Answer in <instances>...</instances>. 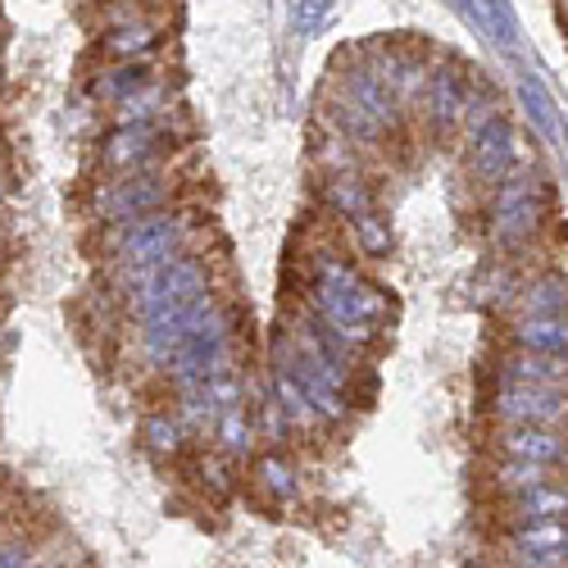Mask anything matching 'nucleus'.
<instances>
[{"label": "nucleus", "mask_w": 568, "mask_h": 568, "mask_svg": "<svg viewBox=\"0 0 568 568\" xmlns=\"http://www.w3.org/2000/svg\"><path fill=\"white\" fill-rule=\"evenodd\" d=\"M301 301L333 327V333H342L355 351H368L377 337H383L387 327V314H392V301L387 292L377 287V282H368L351 255L342 246H318L305 264V292Z\"/></svg>", "instance_id": "f257e3e1"}, {"label": "nucleus", "mask_w": 568, "mask_h": 568, "mask_svg": "<svg viewBox=\"0 0 568 568\" xmlns=\"http://www.w3.org/2000/svg\"><path fill=\"white\" fill-rule=\"evenodd\" d=\"M201 236V219L192 210H151L136 219H119V223H101L97 251L110 268H151V264H169L178 255H192Z\"/></svg>", "instance_id": "f03ea898"}, {"label": "nucleus", "mask_w": 568, "mask_h": 568, "mask_svg": "<svg viewBox=\"0 0 568 568\" xmlns=\"http://www.w3.org/2000/svg\"><path fill=\"white\" fill-rule=\"evenodd\" d=\"M546 214H550V205H546V182L532 173V169H524L518 164L496 192H487V232H491V242L500 246V251H524V246H532L537 236H541V227H546Z\"/></svg>", "instance_id": "7ed1b4c3"}, {"label": "nucleus", "mask_w": 568, "mask_h": 568, "mask_svg": "<svg viewBox=\"0 0 568 568\" xmlns=\"http://www.w3.org/2000/svg\"><path fill=\"white\" fill-rule=\"evenodd\" d=\"M178 182L169 173V164L160 169H132V173H110L91 186L87 196V214L97 223H119V219H136V214H151L173 205Z\"/></svg>", "instance_id": "20e7f679"}, {"label": "nucleus", "mask_w": 568, "mask_h": 568, "mask_svg": "<svg viewBox=\"0 0 568 568\" xmlns=\"http://www.w3.org/2000/svg\"><path fill=\"white\" fill-rule=\"evenodd\" d=\"M169 151H173V132L169 119H160V123H114L97 155L105 173H132V169L169 164Z\"/></svg>", "instance_id": "39448f33"}, {"label": "nucleus", "mask_w": 568, "mask_h": 568, "mask_svg": "<svg viewBox=\"0 0 568 568\" xmlns=\"http://www.w3.org/2000/svg\"><path fill=\"white\" fill-rule=\"evenodd\" d=\"M468 91H473V78L464 73V64L437 55L433 60V78H428V91H423V105H418V128H428L433 136H455L459 132V119H464V105H468Z\"/></svg>", "instance_id": "423d86ee"}, {"label": "nucleus", "mask_w": 568, "mask_h": 568, "mask_svg": "<svg viewBox=\"0 0 568 568\" xmlns=\"http://www.w3.org/2000/svg\"><path fill=\"white\" fill-rule=\"evenodd\" d=\"M487 409L496 423H537V428H564L568 433V392H555V387L500 383Z\"/></svg>", "instance_id": "0eeeda50"}, {"label": "nucleus", "mask_w": 568, "mask_h": 568, "mask_svg": "<svg viewBox=\"0 0 568 568\" xmlns=\"http://www.w3.org/2000/svg\"><path fill=\"white\" fill-rule=\"evenodd\" d=\"M464 169H468V182L478 192H496V186L518 169V136L509 128V119H496L487 132H478L464 146Z\"/></svg>", "instance_id": "6e6552de"}, {"label": "nucleus", "mask_w": 568, "mask_h": 568, "mask_svg": "<svg viewBox=\"0 0 568 568\" xmlns=\"http://www.w3.org/2000/svg\"><path fill=\"white\" fill-rule=\"evenodd\" d=\"M491 450L509 459H537L550 468H568V433L564 428H537V423H496Z\"/></svg>", "instance_id": "1a4fd4ad"}, {"label": "nucleus", "mask_w": 568, "mask_h": 568, "mask_svg": "<svg viewBox=\"0 0 568 568\" xmlns=\"http://www.w3.org/2000/svg\"><path fill=\"white\" fill-rule=\"evenodd\" d=\"M505 346L568 355V314H509L505 318Z\"/></svg>", "instance_id": "9d476101"}, {"label": "nucleus", "mask_w": 568, "mask_h": 568, "mask_svg": "<svg viewBox=\"0 0 568 568\" xmlns=\"http://www.w3.org/2000/svg\"><path fill=\"white\" fill-rule=\"evenodd\" d=\"M500 383H528V387H555L568 392V355L550 351H505L500 355Z\"/></svg>", "instance_id": "9b49d317"}, {"label": "nucleus", "mask_w": 568, "mask_h": 568, "mask_svg": "<svg viewBox=\"0 0 568 568\" xmlns=\"http://www.w3.org/2000/svg\"><path fill=\"white\" fill-rule=\"evenodd\" d=\"M500 514H505V528L541 524V518H568V478L528 487L518 496H500Z\"/></svg>", "instance_id": "f8f14e48"}, {"label": "nucleus", "mask_w": 568, "mask_h": 568, "mask_svg": "<svg viewBox=\"0 0 568 568\" xmlns=\"http://www.w3.org/2000/svg\"><path fill=\"white\" fill-rule=\"evenodd\" d=\"M323 205L333 210L346 227L364 214L377 210V192L368 182V169H355V173H323Z\"/></svg>", "instance_id": "ddd939ff"}, {"label": "nucleus", "mask_w": 568, "mask_h": 568, "mask_svg": "<svg viewBox=\"0 0 568 568\" xmlns=\"http://www.w3.org/2000/svg\"><path fill=\"white\" fill-rule=\"evenodd\" d=\"M509 314H568V273H532V277H518V287L505 305Z\"/></svg>", "instance_id": "4468645a"}, {"label": "nucleus", "mask_w": 568, "mask_h": 568, "mask_svg": "<svg viewBox=\"0 0 568 568\" xmlns=\"http://www.w3.org/2000/svg\"><path fill=\"white\" fill-rule=\"evenodd\" d=\"M564 468H550V464H537V459H509V455H496V464L487 468V483L496 496H518L528 487H541V483H555Z\"/></svg>", "instance_id": "2eb2a0df"}, {"label": "nucleus", "mask_w": 568, "mask_h": 568, "mask_svg": "<svg viewBox=\"0 0 568 568\" xmlns=\"http://www.w3.org/2000/svg\"><path fill=\"white\" fill-rule=\"evenodd\" d=\"M555 546H568V518H541V524L505 528V559H509V555L555 550Z\"/></svg>", "instance_id": "dca6fc26"}, {"label": "nucleus", "mask_w": 568, "mask_h": 568, "mask_svg": "<svg viewBox=\"0 0 568 568\" xmlns=\"http://www.w3.org/2000/svg\"><path fill=\"white\" fill-rule=\"evenodd\" d=\"M141 446H146L155 459H178L186 450V428H182V418L160 409V414H146L141 418Z\"/></svg>", "instance_id": "f3484780"}, {"label": "nucleus", "mask_w": 568, "mask_h": 568, "mask_svg": "<svg viewBox=\"0 0 568 568\" xmlns=\"http://www.w3.org/2000/svg\"><path fill=\"white\" fill-rule=\"evenodd\" d=\"M496 119H505V105H500V97L487 87V82H473V91H468V105H464V119H459V132H455V141L459 146H468L478 132H487Z\"/></svg>", "instance_id": "a211bd4d"}, {"label": "nucleus", "mask_w": 568, "mask_h": 568, "mask_svg": "<svg viewBox=\"0 0 568 568\" xmlns=\"http://www.w3.org/2000/svg\"><path fill=\"white\" fill-rule=\"evenodd\" d=\"M214 437H219V450L223 455H246L251 446H255V428H251V418L242 414V400L236 405H223V414H219V423H214Z\"/></svg>", "instance_id": "6ab92c4d"}, {"label": "nucleus", "mask_w": 568, "mask_h": 568, "mask_svg": "<svg viewBox=\"0 0 568 568\" xmlns=\"http://www.w3.org/2000/svg\"><path fill=\"white\" fill-rule=\"evenodd\" d=\"M346 236H351V246H355L359 255H368V260H383V255L392 251V227H387L383 210L355 219V223L346 227Z\"/></svg>", "instance_id": "aec40b11"}, {"label": "nucleus", "mask_w": 568, "mask_h": 568, "mask_svg": "<svg viewBox=\"0 0 568 568\" xmlns=\"http://www.w3.org/2000/svg\"><path fill=\"white\" fill-rule=\"evenodd\" d=\"M255 483H260V491L268 496V500H292L296 496V468L282 459V455H264L260 464H255Z\"/></svg>", "instance_id": "412c9836"}, {"label": "nucleus", "mask_w": 568, "mask_h": 568, "mask_svg": "<svg viewBox=\"0 0 568 568\" xmlns=\"http://www.w3.org/2000/svg\"><path fill=\"white\" fill-rule=\"evenodd\" d=\"M509 568H568V546L555 550H537V555H509Z\"/></svg>", "instance_id": "4be33fe9"}, {"label": "nucleus", "mask_w": 568, "mask_h": 568, "mask_svg": "<svg viewBox=\"0 0 568 568\" xmlns=\"http://www.w3.org/2000/svg\"><path fill=\"white\" fill-rule=\"evenodd\" d=\"M0 568H32V546L23 537L6 541V546H0Z\"/></svg>", "instance_id": "5701e85b"}, {"label": "nucleus", "mask_w": 568, "mask_h": 568, "mask_svg": "<svg viewBox=\"0 0 568 568\" xmlns=\"http://www.w3.org/2000/svg\"><path fill=\"white\" fill-rule=\"evenodd\" d=\"M555 10H559V23L568 28V0H555Z\"/></svg>", "instance_id": "b1692460"}, {"label": "nucleus", "mask_w": 568, "mask_h": 568, "mask_svg": "<svg viewBox=\"0 0 568 568\" xmlns=\"http://www.w3.org/2000/svg\"><path fill=\"white\" fill-rule=\"evenodd\" d=\"M32 568H55V564H32Z\"/></svg>", "instance_id": "393cba45"}]
</instances>
